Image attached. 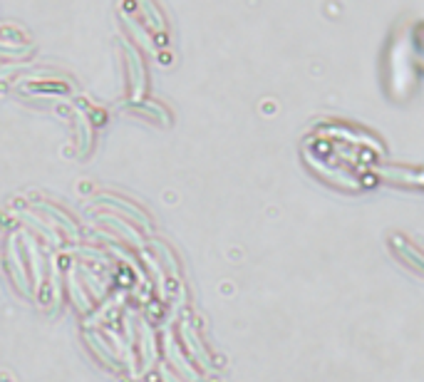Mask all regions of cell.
<instances>
[{
  "label": "cell",
  "instance_id": "1",
  "mask_svg": "<svg viewBox=\"0 0 424 382\" xmlns=\"http://www.w3.org/2000/svg\"><path fill=\"white\" fill-rule=\"evenodd\" d=\"M8 271H10L12 281H15L18 288H23L25 293H30V283H28L30 278H28V268H25L23 253H20L18 239H15V236L8 239Z\"/></svg>",
  "mask_w": 424,
  "mask_h": 382
},
{
  "label": "cell",
  "instance_id": "2",
  "mask_svg": "<svg viewBox=\"0 0 424 382\" xmlns=\"http://www.w3.org/2000/svg\"><path fill=\"white\" fill-rule=\"evenodd\" d=\"M127 65H130V82H132V92L134 97H139L144 92V68H141V60L137 55V50H127Z\"/></svg>",
  "mask_w": 424,
  "mask_h": 382
},
{
  "label": "cell",
  "instance_id": "3",
  "mask_svg": "<svg viewBox=\"0 0 424 382\" xmlns=\"http://www.w3.org/2000/svg\"><path fill=\"white\" fill-rule=\"evenodd\" d=\"M87 343L92 345V350L97 352L99 358H102V363H105L107 368H117V360H114V350H112V348L107 345L105 338H99L97 333H92V330H90V333H87Z\"/></svg>",
  "mask_w": 424,
  "mask_h": 382
},
{
  "label": "cell",
  "instance_id": "4",
  "mask_svg": "<svg viewBox=\"0 0 424 382\" xmlns=\"http://www.w3.org/2000/svg\"><path fill=\"white\" fill-rule=\"evenodd\" d=\"M141 350H144V370L157 360V340H154V330L141 323Z\"/></svg>",
  "mask_w": 424,
  "mask_h": 382
},
{
  "label": "cell",
  "instance_id": "5",
  "mask_svg": "<svg viewBox=\"0 0 424 382\" xmlns=\"http://www.w3.org/2000/svg\"><path fill=\"white\" fill-rule=\"evenodd\" d=\"M164 345H166V355H169V358H172V363L176 365V370L181 372V375H186L189 377V380H196V377H194V370H191L189 365L184 363V358H181V352L176 350V345H174V338L169 333H166V338H164Z\"/></svg>",
  "mask_w": 424,
  "mask_h": 382
},
{
  "label": "cell",
  "instance_id": "6",
  "mask_svg": "<svg viewBox=\"0 0 424 382\" xmlns=\"http://www.w3.org/2000/svg\"><path fill=\"white\" fill-rule=\"evenodd\" d=\"M70 293H72V298H74V303L80 305L82 310H87L90 308V301H87V296H85V290H82V285H80V278H77V268L74 271H70Z\"/></svg>",
  "mask_w": 424,
  "mask_h": 382
},
{
  "label": "cell",
  "instance_id": "7",
  "mask_svg": "<svg viewBox=\"0 0 424 382\" xmlns=\"http://www.w3.org/2000/svg\"><path fill=\"white\" fill-rule=\"evenodd\" d=\"M37 206H40V209H43V211H48V214H52V216H55L57 221H60L62 226L68 228L70 234H74V231H77V223H74L72 219H70V216L65 214V211L55 209V206H52V203H37Z\"/></svg>",
  "mask_w": 424,
  "mask_h": 382
},
{
  "label": "cell",
  "instance_id": "8",
  "mask_svg": "<svg viewBox=\"0 0 424 382\" xmlns=\"http://www.w3.org/2000/svg\"><path fill=\"white\" fill-rule=\"evenodd\" d=\"M77 127H80L82 132V154H87L90 149H92V127H90V119H87V114H77Z\"/></svg>",
  "mask_w": 424,
  "mask_h": 382
},
{
  "label": "cell",
  "instance_id": "9",
  "mask_svg": "<svg viewBox=\"0 0 424 382\" xmlns=\"http://www.w3.org/2000/svg\"><path fill=\"white\" fill-rule=\"evenodd\" d=\"M80 271H82V276H85V283L92 288V296L97 298V301H102V298H105V288H102V283L97 281V276H94L92 271H87L85 265H82Z\"/></svg>",
  "mask_w": 424,
  "mask_h": 382
}]
</instances>
